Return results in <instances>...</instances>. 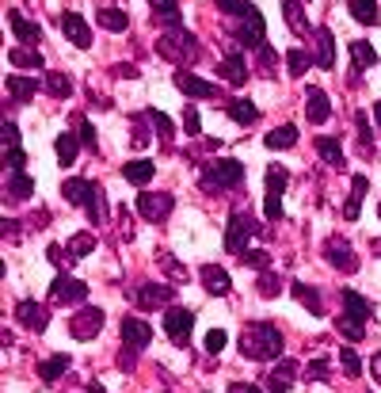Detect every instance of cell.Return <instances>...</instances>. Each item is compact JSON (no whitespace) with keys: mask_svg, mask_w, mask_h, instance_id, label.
Returning <instances> with one entry per match:
<instances>
[{"mask_svg":"<svg viewBox=\"0 0 381 393\" xmlns=\"http://www.w3.org/2000/svg\"><path fill=\"white\" fill-rule=\"evenodd\" d=\"M240 351H244L248 359H259V363L282 355V332H278V325L252 321L244 332H240Z\"/></svg>","mask_w":381,"mask_h":393,"instance_id":"cell-1","label":"cell"},{"mask_svg":"<svg viewBox=\"0 0 381 393\" xmlns=\"http://www.w3.org/2000/svg\"><path fill=\"white\" fill-rule=\"evenodd\" d=\"M156 54H161V58H168V61H194L199 58V39H194V35L187 31V27H172L168 35H161V39H156Z\"/></svg>","mask_w":381,"mask_h":393,"instance_id":"cell-2","label":"cell"},{"mask_svg":"<svg viewBox=\"0 0 381 393\" xmlns=\"http://www.w3.org/2000/svg\"><path fill=\"white\" fill-rule=\"evenodd\" d=\"M240 180H244L240 161H210L202 168V187L206 191H225V187H237Z\"/></svg>","mask_w":381,"mask_h":393,"instance_id":"cell-3","label":"cell"},{"mask_svg":"<svg viewBox=\"0 0 381 393\" xmlns=\"http://www.w3.org/2000/svg\"><path fill=\"white\" fill-rule=\"evenodd\" d=\"M256 233H267V229H259L256 222H252V214H229V233H225V248L229 252H248L244 245L256 237Z\"/></svg>","mask_w":381,"mask_h":393,"instance_id":"cell-4","label":"cell"},{"mask_svg":"<svg viewBox=\"0 0 381 393\" xmlns=\"http://www.w3.org/2000/svg\"><path fill=\"white\" fill-rule=\"evenodd\" d=\"M88 298V286L80 283V279H69V275H58L50 286V302L54 306H77Z\"/></svg>","mask_w":381,"mask_h":393,"instance_id":"cell-5","label":"cell"},{"mask_svg":"<svg viewBox=\"0 0 381 393\" xmlns=\"http://www.w3.org/2000/svg\"><path fill=\"white\" fill-rule=\"evenodd\" d=\"M69 332H73V340H92V336H99V332H104V310H99V306L80 310L69 321Z\"/></svg>","mask_w":381,"mask_h":393,"instance_id":"cell-6","label":"cell"},{"mask_svg":"<svg viewBox=\"0 0 381 393\" xmlns=\"http://www.w3.org/2000/svg\"><path fill=\"white\" fill-rule=\"evenodd\" d=\"M172 195H156V191H142L137 195V214H142L145 222H161L172 214Z\"/></svg>","mask_w":381,"mask_h":393,"instance_id":"cell-7","label":"cell"},{"mask_svg":"<svg viewBox=\"0 0 381 393\" xmlns=\"http://www.w3.org/2000/svg\"><path fill=\"white\" fill-rule=\"evenodd\" d=\"M191 329H194V317L191 310H168L164 313V332L172 336V344H191Z\"/></svg>","mask_w":381,"mask_h":393,"instance_id":"cell-8","label":"cell"},{"mask_svg":"<svg viewBox=\"0 0 381 393\" xmlns=\"http://www.w3.org/2000/svg\"><path fill=\"white\" fill-rule=\"evenodd\" d=\"M324 256H328V264L332 267H339V271H358V260H355V248L347 245L343 237H328V245H324Z\"/></svg>","mask_w":381,"mask_h":393,"instance_id":"cell-9","label":"cell"},{"mask_svg":"<svg viewBox=\"0 0 381 393\" xmlns=\"http://www.w3.org/2000/svg\"><path fill=\"white\" fill-rule=\"evenodd\" d=\"M123 340H126L130 351H142V348H149V340H153V329H149L142 317H126L123 321Z\"/></svg>","mask_w":381,"mask_h":393,"instance_id":"cell-10","label":"cell"},{"mask_svg":"<svg viewBox=\"0 0 381 393\" xmlns=\"http://www.w3.org/2000/svg\"><path fill=\"white\" fill-rule=\"evenodd\" d=\"M61 31H65V39H69L73 46H80V50H88V46H92V31H88V23L80 20L77 12L61 16Z\"/></svg>","mask_w":381,"mask_h":393,"instance_id":"cell-11","label":"cell"},{"mask_svg":"<svg viewBox=\"0 0 381 393\" xmlns=\"http://www.w3.org/2000/svg\"><path fill=\"white\" fill-rule=\"evenodd\" d=\"M237 42H240V46H252V50H259V46H263V16L252 12L248 20H240V23H237Z\"/></svg>","mask_w":381,"mask_h":393,"instance_id":"cell-12","label":"cell"},{"mask_svg":"<svg viewBox=\"0 0 381 393\" xmlns=\"http://www.w3.org/2000/svg\"><path fill=\"white\" fill-rule=\"evenodd\" d=\"M218 77H225L229 84H233V88H240V84L248 80V65H244V58H240L237 50H229L225 58L218 61Z\"/></svg>","mask_w":381,"mask_h":393,"instance_id":"cell-13","label":"cell"},{"mask_svg":"<svg viewBox=\"0 0 381 393\" xmlns=\"http://www.w3.org/2000/svg\"><path fill=\"white\" fill-rule=\"evenodd\" d=\"M134 302L142 306V310H161L164 302H172V290L164 283H145V286H137Z\"/></svg>","mask_w":381,"mask_h":393,"instance_id":"cell-14","label":"cell"},{"mask_svg":"<svg viewBox=\"0 0 381 393\" xmlns=\"http://www.w3.org/2000/svg\"><path fill=\"white\" fill-rule=\"evenodd\" d=\"M15 321H23L27 329H35V332H42L46 325H50V310L39 302H20L15 306Z\"/></svg>","mask_w":381,"mask_h":393,"instance_id":"cell-15","label":"cell"},{"mask_svg":"<svg viewBox=\"0 0 381 393\" xmlns=\"http://www.w3.org/2000/svg\"><path fill=\"white\" fill-rule=\"evenodd\" d=\"M61 191H65V199H69L73 207H85V210H88V202L99 195V187L92 183V180H65Z\"/></svg>","mask_w":381,"mask_h":393,"instance_id":"cell-16","label":"cell"},{"mask_svg":"<svg viewBox=\"0 0 381 393\" xmlns=\"http://www.w3.org/2000/svg\"><path fill=\"white\" fill-rule=\"evenodd\" d=\"M175 84H180V92H187V96H194V99H213L218 96V84H210L202 77H191V73H180Z\"/></svg>","mask_w":381,"mask_h":393,"instance_id":"cell-17","label":"cell"},{"mask_svg":"<svg viewBox=\"0 0 381 393\" xmlns=\"http://www.w3.org/2000/svg\"><path fill=\"white\" fill-rule=\"evenodd\" d=\"M202 283H206L210 294H229V290H233L229 271H221L218 264H202Z\"/></svg>","mask_w":381,"mask_h":393,"instance_id":"cell-18","label":"cell"},{"mask_svg":"<svg viewBox=\"0 0 381 393\" xmlns=\"http://www.w3.org/2000/svg\"><path fill=\"white\" fill-rule=\"evenodd\" d=\"M305 115H309V123H328L332 107H328V96H324L320 88H309V96H305Z\"/></svg>","mask_w":381,"mask_h":393,"instance_id":"cell-19","label":"cell"},{"mask_svg":"<svg viewBox=\"0 0 381 393\" xmlns=\"http://www.w3.org/2000/svg\"><path fill=\"white\" fill-rule=\"evenodd\" d=\"M8 23H12V31H15V39H20V42H39L42 39V27L31 23L20 12H8Z\"/></svg>","mask_w":381,"mask_h":393,"instance_id":"cell-20","label":"cell"},{"mask_svg":"<svg viewBox=\"0 0 381 393\" xmlns=\"http://www.w3.org/2000/svg\"><path fill=\"white\" fill-rule=\"evenodd\" d=\"M282 16H286V23H290L294 35H301V39H309V35H313V27L305 23V12H301L297 0H282Z\"/></svg>","mask_w":381,"mask_h":393,"instance_id":"cell-21","label":"cell"},{"mask_svg":"<svg viewBox=\"0 0 381 393\" xmlns=\"http://www.w3.org/2000/svg\"><path fill=\"white\" fill-rule=\"evenodd\" d=\"M294 374H297V363L294 359H282L278 367L271 370V393H286V386H294Z\"/></svg>","mask_w":381,"mask_h":393,"instance_id":"cell-22","label":"cell"},{"mask_svg":"<svg viewBox=\"0 0 381 393\" xmlns=\"http://www.w3.org/2000/svg\"><path fill=\"white\" fill-rule=\"evenodd\" d=\"M225 115L233 119V123H240V126H252L259 111L252 107V99H229V104H225Z\"/></svg>","mask_w":381,"mask_h":393,"instance_id":"cell-23","label":"cell"},{"mask_svg":"<svg viewBox=\"0 0 381 393\" xmlns=\"http://www.w3.org/2000/svg\"><path fill=\"white\" fill-rule=\"evenodd\" d=\"M65 370H69V355H65V351H58V355H50L46 363H39V378L42 382H58Z\"/></svg>","mask_w":381,"mask_h":393,"instance_id":"cell-24","label":"cell"},{"mask_svg":"<svg viewBox=\"0 0 381 393\" xmlns=\"http://www.w3.org/2000/svg\"><path fill=\"white\" fill-rule=\"evenodd\" d=\"M343 310H347V317H355V321H366V317L374 313V306L362 294H355V290H343Z\"/></svg>","mask_w":381,"mask_h":393,"instance_id":"cell-25","label":"cell"},{"mask_svg":"<svg viewBox=\"0 0 381 393\" xmlns=\"http://www.w3.org/2000/svg\"><path fill=\"white\" fill-rule=\"evenodd\" d=\"M332 46H336V42H332V31H328V27H320V31H317V65H320V69H332V65H336V50H332Z\"/></svg>","mask_w":381,"mask_h":393,"instance_id":"cell-26","label":"cell"},{"mask_svg":"<svg viewBox=\"0 0 381 393\" xmlns=\"http://www.w3.org/2000/svg\"><path fill=\"white\" fill-rule=\"evenodd\" d=\"M123 176H126L130 183L145 187V183H149V180H153V176H156V164H153V161H130V164L123 168Z\"/></svg>","mask_w":381,"mask_h":393,"instance_id":"cell-27","label":"cell"},{"mask_svg":"<svg viewBox=\"0 0 381 393\" xmlns=\"http://www.w3.org/2000/svg\"><path fill=\"white\" fill-rule=\"evenodd\" d=\"M31 195H35L31 176H23V168H15V172L8 176V199H31Z\"/></svg>","mask_w":381,"mask_h":393,"instance_id":"cell-28","label":"cell"},{"mask_svg":"<svg viewBox=\"0 0 381 393\" xmlns=\"http://www.w3.org/2000/svg\"><path fill=\"white\" fill-rule=\"evenodd\" d=\"M4 84H8V96L20 99V104H23V99H31L35 92H39V80H35V77H8Z\"/></svg>","mask_w":381,"mask_h":393,"instance_id":"cell-29","label":"cell"},{"mask_svg":"<svg viewBox=\"0 0 381 393\" xmlns=\"http://www.w3.org/2000/svg\"><path fill=\"white\" fill-rule=\"evenodd\" d=\"M351 58H355V73H362V69H374L377 65V50L370 42H351Z\"/></svg>","mask_w":381,"mask_h":393,"instance_id":"cell-30","label":"cell"},{"mask_svg":"<svg viewBox=\"0 0 381 393\" xmlns=\"http://www.w3.org/2000/svg\"><path fill=\"white\" fill-rule=\"evenodd\" d=\"M366 191H370V180H366V176H355V180H351L347 210H343V214H347V222H355V218H358V207H362V195H366Z\"/></svg>","mask_w":381,"mask_h":393,"instance_id":"cell-31","label":"cell"},{"mask_svg":"<svg viewBox=\"0 0 381 393\" xmlns=\"http://www.w3.org/2000/svg\"><path fill=\"white\" fill-rule=\"evenodd\" d=\"M8 61H12L15 69H42V54L39 50H27V46L8 50Z\"/></svg>","mask_w":381,"mask_h":393,"instance_id":"cell-32","label":"cell"},{"mask_svg":"<svg viewBox=\"0 0 381 393\" xmlns=\"http://www.w3.org/2000/svg\"><path fill=\"white\" fill-rule=\"evenodd\" d=\"M286 183H290V176H286V168H278V164H267V199H282Z\"/></svg>","mask_w":381,"mask_h":393,"instance_id":"cell-33","label":"cell"},{"mask_svg":"<svg viewBox=\"0 0 381 393\" xmlns=\"http://www.w3.org/2000/svg\"><path fill=\"white\" fill-rule=\"evenodd\" d=\"M290 294H294L297 302H301V306H305V310H309L313 317H320V313H324V306H320V294H317V290H309L305 283H294V290H290Z\"/></svg>","mask_w":381,"mask_h":393,"instance_id":"cell-34","label":"cell"},{"mask_svg":"<svg viewBox=\"0 0 381 393\" xmlns=\"http://www.w3.org/2000/svg\"><path fill=\"white\" fill-rule=\"evenodd\" d=\"M317 153H320L332 168H343V145L336 142V138H317Z\"/></svg>","mask_w":381,"mask_h":393,"instance_id":"cell-35","label":"cell"},{"mask_svg":"<svg viewBox=\"0 0 381 393\" xmlns=\"http://www.w3.org/2000/svg\"><path fill=\"white\" fill-rule=\"evenodd\" d=\"M351 16H355L358 23H377V4L374 0H347Z\"/></svg>","mask_w":381,"mask_h":393,"instance_id":"cell-36","label":"cell"},{"mask_svg":"<svg viewBox=\"0 0 381 393\" xmlns=\"http://www.w3.org/2000/svg\"><path fill=\"white\" fill-rule=\"evenodd\" d=\"M218 8H221L225 16H233L237 23H240V20H248V16L256 12V8H252V0H218Z\"/></svg>","mask_w":381,"mask_h":393,"instance_id":"cell-37","label":"cell"},{"mask_svg":"<svg viewBox=\"0 0 381 393\" xmlns=\"http://www.w3.org/2000/svg\"><path fill=\"white\" fill-rule=\"evenodd\" d=\"M99 27H107V31H126L130 16L118 12V8H104V12H99Z\"/></svg>","mask_w":381,"mask_h":393,"instance_id":"cell-38","label":"cell"},{"mask_svg":"<svg viewBox=\"0 0 381 393\" xmlns=\"http://www.w3.org/2000/svg\"><path fill=\"white\" fill-rule=\"evenodd\" d=\"M42 84H46V92H50L54 99H65V96L73 92V80L65 77V73H50V77H46Z\"/></svg>","mask_w":381,"mask_h":393,"instance_id":"cell-39","label":"cell"},{"mask_svg":"<svg viewBox=\"0 0 381 393\" xmlns=\"http://www.w3.org/2000/svg\"><path fill=\"white\" fill-rule=\"evenodd\" d=\"M77 149H80L77 138H73V134H61V138H58V164L69 168L73 161H77Z\"/></svg>","mask_w":381,"mask_h":393,"instance_id":"cell-40","label":"cell"},{"mask_svg":"<svg viewBox=\"0 0 381 393\" xmlns=\"http://www.w3.org/2000/svg\"><path fill=\"white\" fill-rule=\"evenodd\" d=\"M297 142V130L294 126H275L271 134H267V145L271 149H290Z\"/></svg>","mask_w":381,"mask_h":393,"instance_id":"cell-41","label":"cell"},{"mask_svg":"<svg viewBox=\"0 0 381 393\" xmlns=\"http://www.w3.org/2000/svg\"><path fill=\"white\" fill-rule=\"evenodd\" d=\"M92 248H96V237H92V233H77V237L69 241V264L80 260V256H88Z\"/></svg>","mask_w":381,"mask_h":393,"instance_id":"cell-42","label":"cell"},{"mask_svg":"<svg viewBox=\"0 0 381 393\" xmlns=\"http://www.w3.org/2000/svg\"><path fill=\"white\" fill-rule=\"evenodd\" d=\"M336 329H339L343 336H347V340H362V336H366V325L355 321V317H347V313H343L339 321H336Z\"/></svg>","mask_w":381,"mask_h":393,"instance_id":"cell-43","label":"cell"},{"mask_svg":"<svg viewBox=\"0 0 381 393\" xmlns=\"http://www.w3.org/2000/svg\"><path fill=\"white\" fill-rule=\"evenodd\" d=\"M286 69H290V77H301V73L309 69V54H305V50H290V54H286Z\"/></svg>","mask_w":381,"mask_h":393,"instance_id":"cell-44","label":"cell"},{"mask_svg":"<svg viewBox=\"0 0 381 393\" xmlns=\"http://www.w3.org/2000/svg\"><path fill=\"white\" fill-rule=\"evenodd\" d=\"M256 290H259V298H275L278 290H282V279H278L275 271H263V279H259Z\"/></svg>","mask_w":381,"mask_h":393,"instance_id":"cell-45","label":"cell"},{"mask_svg":"<svg viewBox=\"0 0 381 393\" xmlns=\"http://www.w3.org/2000/svg\"><path fill=\"white\" fill-rule=\"evenodd\" d=\"M149 4H153L156 12H164V23L168 27H180V8H175V0H149Z\"/></svg>","mask_w":381,"mask_h":393,"instance_id":"cell-46","label":"cell"},{"mask_svg":"<svg viewBox=\"0 0 381 393\" xmlns=\"http://www.w3.org/2000/svg\"><path fill=\"white\" fill-rule=\"evenodd\" d=\"M244 264H248V267H256V271H271V256H267L263 248H256V252L248 248V252H244Z\"/></svg>","mask_w":381,"mask_h":393,"instance_id":"cell-47","label":"cell"},{"mask_svg":"<svg viewBox=\"0 0 381 393\" xmlns=\"http://www.w3.org/2000/svg\"><path fill=\"white\" fill-rule=\"evenodd\" d=\"M339 367H343V370H347V374H351V378H358L362 363H358V355H355V351H347V348H343V351H339Z\"/></svg>","mask_w":381,"mask_h":393,"instance_id":"cell-48","label":"cell"},{"mask_svg":"<svg viewBox=\"0 0 381 393\" xmlns=\"http://www.w3.org/2000/svg\"><path fill=\"white\" fill-rule=\"evenodd\" d=\"M225 344H229V336L221 332V329L206 332V351H213V355H218V351H225Z\"/></svg>","mask_w":381,"mask_h":393,"instance_id":"cell-49","label":"cell"},{"mask_svg":"<svg viewBox=\"0 0 381 393\" xmlns=\"http://www.w3.org/2000/svg\"><path fill=\"white\" fill-rule=\"evenodd\" d=\"M305 374H309V382H324V378H328V363H324V359H313L309 367H305Z\"/></svg>","mask_w":381,"mask_h":393,"instance_id":"cell-50","label":"cell"},{"mask_svg":"<svg viewBox=\"0 0 381 393\" xmlns=\"http://www.w3.org/2000/svg\"><path fill=\"white\" fill-rule=\"evenodd\" d=\"M149 119H153V126L161 130L164 138H172V119L168 115H161V111H149Z\"/></svg>","mask_w":381,"mask_h":393,"instance_id":"cell-51","label":"cell"},{"mask_svg":"<svg viewBox=\"0 0 381 393\" xmlns=\"http://www.w3.org/2000/svg\"><path fill=\"white\" fill-rule=\"evenodd\" d=\"M183 126H187V134H199L202 119H199V111H194V107H187V111H183Z\"/></svg>","mask_w":381,"mask_h":393,"instance_id":"cell-52","label":"cell"},{"mask_svg":"<svg viewBox=\"0 0 381 393\" xmlns=\"http://www.w3.org/2000/svg\"><path fill=\"white\" fill-rule=\"evenodd\" d=\"M4 145L20 149V126H15V123H4Z\"/></svg>","mask_w":381,"mask_h":393,"instance_id":"cell-53","label":"cell"},{"mask_svg":"<svg viewBox=\"0 0 381 393\" xmlns=\"http://www.w3.org/2000/svg\"><path fill=\"white\" fill-rule=\"evenodd\" d=\"M161 264H164V267H168V275H175V279H187V271H183L180 264H175V260L168 256V252H164V256H161Z\"/></svg>","mask_w":381,"mask_h":393,"instance_id":"cell-54","label":"cell"},{"mask_svg":"<svg viewBox=\"0 0 381 393\" xmlns=\"http://www.w3.org/2000/svg\"><path fill=\"white\" fill-rule=\"evenodd\" d=\"M80 142L96 149V126H92V123H80Z\"/></svg>","mask_w":381,"mask_h":393,"instance_id":"cell-55","label":"cell"},{"mask_svg":"<svg viewBox=\"0 0 381 393\" xmlns=\"http://www.w3.org/2000/svg\"><path fill=\"white\" fill-rule=\"evenodd\" d=\"M267 218H271V222H278V218H282V199H267Z\"/></svg>","mask_w":381,"mask_h":393,"instance_id":"cell-56","label":"cell"},{"mask_svg":"<svg viewBox=\"0 0 381 393\" xmlns=\"http://www.w3.org/2000/svg\"><path fill=\"white\" fill-rule=\"evenodd\" d=\"M23 161H27V157L20 153V149H8V161H4V164L12 168V172H15V168H23Z\"/></svg>","mask_w":381,"mask_h":393,"instance_id":"cell-57","label":"cell"},{"mask_svg":"<svg viewBox=\"0 0 381 393\" xmlns=\"http://www.w3.org/2000/svg\"><path fill=\"white\" fill-rule=\"evenodd\" d=\"M229 393H263L259 386H248V382H229Z\"/></svg>","mask_w":381,"mask_h":393,"instance_id":"cell-58","label":"cell"},{"mask_svg":"<svg viewBox=\"0 0 381 393\" xmlns=\"http://www.w3.org/2000/svg\"><path fill=\"white\" fill-rule=\"evenodd\" d=\"M370 370H374V378L381 382V355H374V363H370Z\"/></svg>","mask_w":381,"mask_h":393,"instance_id":"cell-59","label":"cell"},{"mask_svg":"<svg viewBox=\"0 0 381 393\" xmlns=\"http://www.w3.org/2000/svg\"><path fill=\"white\" fill-rule=\"evenodd\" d=\"M374 119H377V123H381V104H374Z\"/></svg>","mask_w":381,"mask_h":393,"instance_id":"cell-60","label":"cell"},{"mask_svg":"<svg viewBox=\"0 0 381 393\" xmlns=\"http://www.w3.org/2000/svg\"><path fill=\"white\" fill-rule=\"evenodd\" d=\"M377 214H381V202H377Z\"/></svg>","mask_w":381,"mask_h":393,"instance_id":"cell-61","label":"cell"}]
</instances>
